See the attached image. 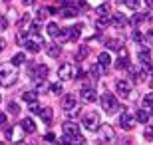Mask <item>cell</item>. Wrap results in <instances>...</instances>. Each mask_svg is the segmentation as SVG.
I'll list each match as a JSON object with an SVG mask.
<instances>
[{
  "label": "cell",
  "mask_w": 153,
  "mask_h": 145,
  "mask_svg": "<svg viewBox=\"0 0 153 145\" xmlns=\"http://www.w3.org/2000/svg\"><path fill=\"white\" fill-rule=\"evenodd\" d=\"M18 80V70H14V66H0V84L4 86V88H10V86L16 84Z\"/></svg>",
  "instance_id": "obj_1"
},
{
  "label": "cell",
  "mask_w": 153,
  "mask_h": 145,
  "mask_svg": "<svg viewBox=\"0 0 153 145\" xmlns=\"http://www.w3.org/2000/svg\"><path fill=\"white\" fill-rule=\"evenodd\" d=\"M48 89H50L52 94H62V84H60V82H56V84H52Z\"/></svg>",
  "instance_id": "obj_35"
},
{
  "label": "cell",
  "mask_w": 153,
  "mask_h": 145,
  "mask_svg": "<svg viewBox=\"0 0 153 145\" xmlns=\"http://www.w3.org/2000/svg\"><path fill=\"white\" fill-rule=\"evenodd\" d=\"M66 4H76V10L88 8V2H85V0H66Z\"/></svg>",
  "instance_id": "obj_26"
},
{
  "label": "cell",
  "mask_w": 153,
  "mask_h": 145,
  "mask_svg": "<svg viewBox=\"0 0 153 145\" xmlns=\"http://www.w3.org/2000/svg\"><path fill=\"white\" fill-rule=\"evenodd\" d=\"M6 26H8V22H6L4 18H0V30H4V28H6Z\"/></svg>",
  "instance_id": "obj_48"
},
{
  "label": "cell",
  "mask_w": 153,
  "mask_h": 145,
  "mask_svg": "<svg viewBox=\"0 0 153 145\" xmlns=\"http://www.w3.org/2000/svg\"><path fill=\"white\" fill-rule=\"evenodd\" d=\"M24 60H26V54H16V56H12L10 64L14 68H18V66H22V64H24Z\"/></svg>",
  "instance_id": "obj_24"
},
{
  "label": "cell",
  "mask_w": 153,
  "mask_h": 145,
  "mask_svg": "<svg viewBox=\"0 0 153 145\" xmlns=\"http://www.w3.org/2000/svg\"><path fill=\"white\" fill-rule=\"evenodd\" d=\"M22 100L26 101V103H34V101L38 100V91H36V89H34V91H24Z\"/></svg>",
  "instance_id": "obj_20"
},
{
  "label": "cell",
  "mask_w": 153,
  "mask_h": 145,
  "mask_svg": "<svg viewBox=\"0 0 153 145\" xmlns=\"http://www.w3.org/2000/svg\"><path fill=\"white\" fill-rule=\"evenodd\" d=\"M111 22H114V26L121 28V26H125V24H127V18H125L121 12H115L114 16H111Z\"/></svg>",
  "instance_id": "obj_14"
},
{
  "label": "cell",
  "mask_w": 153,
  "mask_h": 145,
  "mask_svg": "<svg viewBox=\"0 0 153 145\" xmlns=\"http://www.w3.org/2000/svg\"><path fill=\"white\" fill-rule=\"evenodd\" d=\"M40 117H42V121H44L46 125H50L52 117H54V112H52L50 107H44V109H40Z\"/></svg>",
  "instance_id": "obj_15"
},
{
  "label": "cell",
  "mask_w": 153,
  "mask_h": 145,
  "mask_svg": "<svg viewBox=\"0 0 153 145\" xmlns=\"http://www.w3.org/2000/svg\"><path fill=\"white\" fill-rule=\"evenodd\" d=\"M60 14H62L64 18H74V16H78V10H76V8H72V6H62Z\"/></svg>",
  "instance_id": "obj_18"
},
{
  "label": "cell",
  "mask_w": 153,
  "mask_h": 145,
  "mask_svg": "<svg viewBox=\"0 0 153 145\" xmlns=\"http://www.w3.org/2000/svg\"><path fill=\"white\" fill-rule=\"evenodd\" d=\"M119 125H121V127H123L125 131H129V129H133V127H135V117L123 112L121 115H119Z\"/></svg>",
  "instance_id": "obj_7"
},
{
  "label": "cell",
  "mask_w": 153,
  "mask_h": 145,
  "mask_svg": "<svg viewBox=\"0 0 153 145\" xmlns=\"http://www.w3.org/2000/svg\"><path fill=\"white\" fill-rule=\"evenodd\" d=\"M60 10H62V4H56V6H52V8H48L50 14H60Z\"/></svg>",
  "instance_id": "obj_41"
},
{
  "label": "cell",
  "mask_w": 153,
  "mask_h": 145,
  "mask_svg": "<svg viewBox=\"0 0 153 145\" xmlns=\"http://www.w3.org/2000/svg\"><path fill=\"white\" fill-rule=\"evenodd\" d=\"M123 4L127 8H131V10H137L139 8V0H123Z\"/></svg>",
  "instance_id": "obj_32"
},
{
  "label": "cell",
  "mask_w": 153,
  "mask_h": 145,
  "mask_svg": "<svg viewBox=\"0 0 153 145\" xmlns=\"http://www.w3.org/2000/svg\"><path fill=\"white\" fill-rule=\"evenodd\" d=\"M103 72H105V68H103V66H100V64H96V66H91V70H90V74L94 76V78H100V76H102Z\"/></svg>",
  "instance_id": "obj_25"
},
{
  "label": "cell",
  "mask_w": 153,
  "mask_h": 145,
  "mask_svg": "<svg viewBox=\"0 0 153 145\" xmlns=\"http://www.w3.org/2000/svg\"><path fill=\"white\" fill-rule=\"evenodd\" d=\"M30 109H32L34 113H40V109H42V107H38V106H36V101H34V103H30Z\"/></svg>",
  "instance_id": "obj_45"
},
{
  "label": "cell",
  "mask_w": 153,
  "mask_h": 145,
  "mask_svg": "<svg viewBox=\"0 0 153 145\" xmlns=\"http://www.w3.org/2000/svg\"><path fill=\"white\" fill-rule=\"evenodd\" d=\"M62 129H64V133L70 135V137H74L76 133H79V125H78L76 121H64Z\"/></svg>",
  "instance_id": "obj_11"
},
{
  "label": "cell",
  "mask_w": 153,
  "mask_h": 145,
  "mask_svg": "<svg viewBox=\"0 0 153 145\" xmlns=\"http://www.w3.org/2000/svg\"><path fill=\"white\" fill-rule=\"evenodd\" d=\"M24 4H34V0H22Z\"/></svg>",
  "instance_id": "obj_51"
},
{
  "label": "cell",
  "mask_w": 153,
  "mask_h": 145,
  "mask_svg": "<svg viewBox=\"0 0 153 145\" xmlns=\"http://www.w3.org/2000/svg\"><path fill=\"white\" fill-rule=\"evenodd\" d=\"M4 2H6V4H10V2H12V0H4Z\"/></svg>",
  "instance_id": "obj_52"
},
{
  "label": "cell",
  "mask_w": 153,
  "mask_h": 145,
  "mask_svg": "<svg viewBox=\"0 0 153 145\" xmlns=\"http://www.w3.org/2000/svg\"><path fill=\"white\" fill-rule=\"evenodd\" d=\"M143 107H145V109L153 107V95H151V94H147L145 97H143Z\"/></svg>",
  "instance_id": "obj_33"
},
{
  "label": "cell",
  "mask_w": 153,
  "mask_h": 145,
  "mask_svg": "<svg viewBox=\"0 0 153 145\" xmlns=\"http://www.w3.org/2000/svg\"><path fill=\"white\" fill-rule=\"evenodd\" d=\"M48 56L60 58V56H62V48H60L58 44H50V46H48Z\"/></svg>",
  "instance_id": "obj_19"
},
{
  "label": "cell",
  "mask_w": 153,
  "mask_h": 145,
  "mask_svg": "<svg viewBox=\"0 0 153 145\" xmlns=\"http://www.w3.org/2000/svg\"><path fill=\"white\" fill-rule=\"evenodd\" d=\"M79 28L82 26H74V28H66V32H68V42H74V40H78L79 38Z\"/></svg>",
  "instance_id": "obj_17"
},
{
  "label": "cell",
  "mask_w": 153,
  "mask_h": 145,
  "mask_svg": "<svg viewBox=\"0 0 153 145\" xmlns=\"http://www.w3.org/2000/svg\"><path fill=\"white\" fill-rule=\"evenodd\" d=\"M97 12H100V14H105V12H108V6H105V4H102L100 8H97Z\"/></svg>",
  "instance_id": "obj_46"
},
{
  "label": "cell",
  "mask_w": 153,
  "mask_h": 145,
  "mask_svg": "<svg viewBox=\"0 0 153 145\" xmlns=\"http://www.w3.org/2000/svg\"><path fill=\"white\" fill-rule=\"evenodd\" d=\"M131 40H133V42H139V40H141V32H139V30H133V34H131Z\"/></svg>",
  "instance_id": "obj_42"
},
{
  "label": "cell",
  "mask_w": 153,
  "mask_h": 145,
  "mask_svg": "<svg viewBox=\"0 0 153 145\" xmlns=\"http://www.w3.org/2000/svg\"><path fill=\"white\" fill-rule=\"evenodd\" d=\"M36 91H38V94H44V91H48V84H46L44 80H36Z\"/></svg>",
  "instance_id": "obj_29"
},
{
  "label": "cell",
  "mask_w": 153,
  "mask_h": 145,
  "mask_svg": "<svg viewBox=\"0 0 153 145\" xmlns=\"http://www.w3.org/2000/svg\"><path fill=\"white\" fill-rule=\"evenodd\" d=\"M0 100H2V97H0Z\"/></svg>",
  "instance_id": "obj_53"
},
{
  "label": "cell",
  "mask_w": 153,
  "mask_h": 145,
  "mask_svg": "<svg viewBox=\"0 0 153 145\" xmlns=\"http://www.w3.org/2000/svg\"><path fill=\"white\" fill-rule=\"evenodd\" d=\"M44 139H46V141H56V135H54V133H46Z\"/></svg>",
  "instance_id": "obj_44"
},
{
  "label": "cell",
  "mask_w": 153,
  "mask_h": 145,
  "mask_svg": "<svg viewBox=\"0 0 153 145\" xmlns=\"http://www.w3.org/2000/svg\"><path fill=\"white\" fill-rule=\"evenodd\" d=\"M79 97H82V101H85V103H91V101H96V89L91 88H88V86H84V88H82V91H79Z\"/></svg>",
  "instance_id": "obj_8"
},
{
  "label": "cell",
  "mask_w": 153,
  "mask_h": 145,
  "mask_svg": "<svg viewBox=\"0 0 153 145\" xmlns=\"http://www.w3.org/2000/svg\"><path fill=\"white\" fill-rule=\"evenodd\" d=\"M108 26H109V20H108L105 16H103V18H100V20L96 22V28H97V30H102V28H108Z\"/></svg>",
  "instance_id": "obj_31"
},
{
  "label": "cell",
  "mask_w": 153,
  "mask_h": 145,
  "mask_svg": "<svg viewBox=\"0 0 153 145\" xmlns=\"http://www.w3.org/2000/svg\"><path fill=\"white\" fill-rule=\"evenodd\" d=\"M4 139H6V141H12V139H14V129H12V127H6V131H4Z\"/></svg>",
  "instance_id": "obj_39"
},
{
  "label": "cell",
  "mask_w": 153,
  "mask_h": 145,
  "mask_svg": "<svg viewBox=\"0 0 153 145\" xmlns=\"http://www.w3.org/2000/svg\"><path fill=\"white\" fill-rule=\"evenodd\" d=\"M62 107L66 109V112H70V109H76L78 107V100H76V94H66L62 97Z\"/></svg>",
  "instance_id": "obj_9"
},
{
  "label": "cell",
  "mask_w": 153,
  "mask_h": 145,
  "mask_svg": "<svg viewBox=\"0 0 153 145\" xmlns=\"http://www.w3.org/2000/svg\"><path fill=\"white\" fill-rule=\"evenodd\" d=\"M97 64H100V66H103V68L111 64V58H109V54H108V52H102V54L97 56Z\"/></svg>",
  "instance_id": "obj_22"
},
{
  "label": "cell",
  "mask_w": 153,
  "mask_h": 145,
  "mask_svg": "<svg viewBox=\"0 0 153 145\" xmlns=\"http://www.w3.org/2000/svg\"><path fill=\"white\" fill-rule=\"evenodd\" d=\"M20 129H22L24 133H36V123L32 117H24L22 121H20Z\"/></svg>",
  "instance_id": "obj_10"
},
{
  "label": "cell",
  "mask_w": 153,
  "mask_h": 145,
  "mask_svg": "<svg viewBox=\"0 0 153 145\" xmlns=\"http://www.w3.org/2000/svg\"><path fill=\"white\" fill-rule=\"evenodd\" d=\"M105 48H109V50H119V48H121V40H117V38L105 40Z\"/></svg>",
  "instance_id": "obj_21"
},
{
  "label": "cell",
  "mask_w": 153,
  "mask_h": 145,
  "mask_svg": "<svg viewBox=\"0 0 153 145\" xmlns=\"http://www.w3.org/2000/svg\"><path fill=\"white\" fill-rule=\"evenodd\" d=\"M36 16H38V20H44V18L48 16V10H46V8H38V10H36Z\"/></svg>",
  "instance_id": "obj_40"
},
{
  "label": "cell",
  "mask_w": 153,
  "mask_h": 145,
  "mask_svg": "<svg viewBox=\"0 0 153 145\" xmlns=\"http://www.w3.org/2000/svg\"><path fill=\"white\" fill-rule=\"evenodd\" d=\"M82 125L88 131H97V127H100V115L96 112H85L82 115Z\"/></svg>",
  "instance_id": "obj_3"
},
{
  "label": "cell",
  "mask_w": 153,
  "mask_h": 145,
  "mask_svg": "<svg viewBox=\"0 0 153 145\" xmlns=\"http://www.w3.org/2000/svg\"><path fill=\"white\" fill-rule=\"evenodd\" d=\"M40 42H34V40H26V44H24V48L28 52H40Z\"/></svg>",
  "instance_id": "obj_23"
},
{
  "label": "cell",
  "mask_w": 153,
  "mask_h": 145,
  "mask_svg": "<svg viewBox=\"0 0 153 145\" xmlns=\"http://www.w3.org/2000/svg\"><path fill=\"white\" fill-rule=\"evenodd\" d=\"M26 40H28V34H26V32H20V34H18V36H16V42H18V44H20V46H24V44H26Z\"/></svg>",
  "instance_id": "obj_36"
},
{
  "label": "cell",
  "mask_w": 153,
  "mask_h": 145,
  "mask_svg": "<svg viewBox=\"0 0 153 145\" xmlns=\"http://www.w3.org/2000/svg\"><path fill=\"white\" fill-rule=\"evenodd\" d=\"M4 48H6V40H4V38H0V52L4 50Z\"/></svg>",
  "instance_id": "obj_49"
},
{
  "label": "cell",
  "mask_w": 153,
  "mask_h": 145,
  "mask_svg": "<svg viewBox=\"0 0 153 145\" xmlns=\"http://www.w3.org/2000/svg\"><path fill=\"white\" fill-rule=\"evenodd\" d=\"M151 38H153V34H151V32H147L145 36L141 34V40H139V42H143L145 46H149V44H151Z\"/></svg>",
  "instance_id": "obj_38"
},
{
  "label": "cell",
  "mask_w": 153,
  "mask_h": 145,
  "mask_svg": "<svg viewBox=\"0 0 153 145\" xmlns=\"http://www.w3.org/2000/svg\"><path fill=\"white\" fill-rule=\"evenodd\" d=\"M145 4H147L149 8H151V6H153V0H145Z\"/></svg>",
  "instance_id": "obj_50"
},
{
  "label": "cell",
  "mask_w": 153,
  "mask_h": 145,
  "mask_svg": "<svg viewBox=\"0 0 153 145\" xmlns=\"http://www.w3.org/2000/svg\"><path fill=\"white\" fill-rule=\"evenodd\" d=\"M48 74H50V68L46 66V64L36 66V78H38V80H46V78H48Z\"/></svg>",
  "instance_id": "obj_13"
},
{
  "label": "cell",
  "mask_w": 153,
  "mask_h": 145,
  "mask_svg": "<svg viewBox=\"0 0 153 145\" xmlns=\"http://www.w3.org/2000/svg\"><path fill=\"white\" fill-rule=\"evenodd\" d=\"M137 58H139V62L143 64V70H151V52L149 50H141Z\"/></svg>",
  "instance_id": "obj_12"
},
{
  "label": "cell",
  "mask_w": 153,
  "mask_h": 145,
  "mask_svg": "<svg viewBox=\"0 0 153 145\" xmlns=\"http://www.w3.org/2000/svg\"><path fill=\"white\" fill-rule=\"evenodd\" d=\"M8 113L10 115H18L20 113V106H18L16 101H8Z\"/></svg>",
  "instance_id": "obj_27"
},
{
  "label": "cell",
  "mask_w": 153,
  "mask_h": 145,
  "mask_svg": "<svg viewBox=\"0 0 153 145\" xmlns=\"http://www.w3.org/2000/svg\"><path fill=\"white\" fill-rule=\"evenodd\" d=\"M4 123H6V113H2V112H0V127H2Z\"/></svg>",
  "instance_id": "obj_47"
},
{
  "label": "cell",
  "mask_w": 153,
  "mask_h": 145,
  "mask_svg": "<svg viewBox=\"0 0 153 145\" xmlns=\"http://www.w3.org/2000/svg\"><path fill=\"white\" fill-rule=\"evenodd\" d=\"M145 139H153V129L151 127L145 129Z\"/></svg>",
  "instance_id": "obj_43"
},
{
  "label": "cell",
  "mask_w": 153,
  "mask_h": 145,
  "mask_svg": "<svg viewBox=\"0 0 153 145\" xmlns=\"http://www.w3.org/2000/svg\"><path fill=\"white\" fill-rule=\"evenodd\" d=\"M133 117H135V121H139V123H147L149 121V112L147 109H137Z\"/></svg>",
  "instance_id": "obj_16"
},
{
  "label": "cell",
  "mask_w": 153,
  "mask_h": 145,
  "mask_svg": "<svg viewBox=\"0 0 153 145\" xmlns=\"http://www.w3.org/2000/svg\"><path fill=\"white\" fill-rule=\"evenodd\" d=\"M100 103H102L103 112H108V113L117 112V107H119L117 100H115V95H111L109 91H103V94H102V97H100Z\"/></svg>",
  "instance_id": "obj_2"
},
{
  "label": "cell",
  "mask_w": 153,
  "mask_h": 145,
  "mask_svg": "<svg viewBox=\"0 0 153 145\" xmlns=\"http://www.w3.org/2000/svg\"><path fill=\"white\" fill-rule=\"evenodd\" d=\"M141 20H143V14H133V16L129 18V22L133 24V26H139V24H141Z\"/></svg>",
  "instance_id": "obj_34"
},
{
  "label": "cell",
  "mask_w": 153,
  "mask_h": 145,
  "mask_svg": "<svg viewBox=\"0 0 153 145\" xmlns=\"http://www.w3.org/2000/svg\"><path fill=\"white\" fill-rule=\"evenodd\" d=\"M58 78L66 82V80H74V66L72 64H62L58 70Z\"/></svg>",
  "instance_id": "obj_6"
},
{
  "label": "cell",
  "mask_w": 153,
  "mask_h": 145,
  "mask_svg": "<svg viewBox=\"0 0 153 145\" xmlns=\"http://www.w3.org/2000/svg\"><path fill=\"white\" fill-rule=\"evenodd\" d=\"M115 88H117V91H119V95H121V97H129V95L133 94V86H131L127 80H117Z\"/></svg>",
  "instance_id": "obj_5"
},
{
  "label": "cell",
  "mask_w": 153,
  "mask_h": 145,
  "mask_svg": "<svg viewBox=\"0 0 153 145\" xmlns=\"http://www.w3.org/2000/svg\"><path fill=\"white\" fill-rule=\"evenodd\" d=\"M97 131H100V137H102V141H105V143H114L115 141V131L111 125H108V123H100V127H97Z\"/></svg>",
  "instance_id": "obj_4"
},
{
  "label": "cell",
  "mask_w": 153,
  "mask_h": 145,
  "mask_svg": "<svg viewBox=\"0 0 153 145\" xmlns=\"http://www.w3.org/2000/svg\"><path fill=\"white\" fill-rule=\"evenodd\" d=\"M58 32H60L58 24H54V22H50V24H48V36H50V38H56V36H58Z\"/></svg>",
  "instance_id": "obj_28"
},
{
  "label": "cell",
  "mask_w": 153,
  "mask_h": 145,
  "mask_svg": "<svg viewBox=\"0 0 153 145\" xmlns=\"http://www.w3.org/2000/svg\"><path fill=\"white\" fill-rule=\"evenodd\" d=\"M88 56V46H84V48H79V52H78V56H76V60H84V58Z\"/></svg>",
  "instance_id": "obj_37"
},
{
  "label": "cell",
  "mask_w": 153,
  "mask_h": 145,
  "mask_svg": "<svg viewBox=\"0 0 153 145\" xmlns=\"http://www.w3.org/2000/svg\"><path fill=\"white\" fill-rule=\"evenodd\" d=\"M40 32H42V26H40L38 22H32V26H30V34L38 38V36H40Z\"/></svg>",
  "instance_id": "obj_30"
}]
</instances>
